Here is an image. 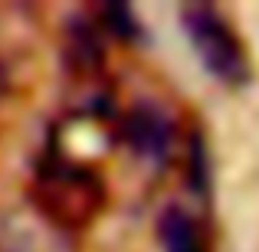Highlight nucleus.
Masks as SVG:
<instances>
[{
  "label": "nucleus",
  "mask_w": 259,
  "mask_h": 252,
  "mask_svg": "<svg viewBox=\"0 0 259 252\" xmlns=\"http://www.w3.org/2000/svg\"><path fill=\"white\" fill-rule=\"evenodd\" d=\"M4 92H7V66L0 63V95H4Z\"/></svg>",
  "instance_id": "423d86ee"
},
{
  "label": "nucleus",
  "mask_w": 259,
  "mask_h": 252,
  "mask_svg": "<svg viewBox=\"0 0 259 252\" xmlns=\"http://www.w3.org/2000/svg\"><path fill=\"white\" fill-rule=\"evenodd\" d=\"M102 20H95V23L102 26V30L115 33V36L121 39H135L138 36V20L132 17V10L128 7H105V10H99Z\"/></svg>",
  "instance_id": "39448f33"
},
{
  "label": "nucleus",
  "mask_w": 259,
  "mask_h": 252,
  "mask_svg": "<svg viewBox=\"0 0 259 252\" xmlns=\"http://www.w3.org/2000/svg\"><path fill=\"white\" fill-rule=\"evenodd\" d=\"M30 203L33 213L56 233H82L102 216L108 190L92 164L50 154L33 170Z\"/></svg>",
  "instance_id": "f257e3e1"
},
{
  "label": "nucleus",
  "mask_w": 259,
  "mask_h": 252,
  "mask_svg": "<svg viewBox=\"0 0 259 252\" xmlns=\"http://www.w3.org/2000/svg\"><path fill=\"white\" fill-rule=\"evenodd\" d=\"M121 138L141 161L164 164L174 151L177 128H174V118L158 102H135L121 118Z\"/></svg>",
  "instance_id": "7ed1b4c3"
},
{
  "label": "nucleus",
  "mask_w": 259,
  "mask_h": 252,
  "mask_svg": "<svg viewBox=\"0 0 259 252\" xmlns=\"http://www.w3.org/2000/svg\"><path fill=\"white\" fill-rule=\"evenodd\" d=\"M181 23H184V33H187L197 59L203 63V69L217 82L233 85V88L249 82L253 66H249L246 46H243V39L236 36L230 20L217 7H210V4L181 7Z\"/></svg>",
  "instance_id": "f03ea898"
},
{
  "label": "nucleus",
  "mask_w": 259,
  "mask_h": 252,
  "mask_svg": "<svg viewBox=\"0 0 259 252\" xmlns=\"http://www.w3.org/2000/svg\"><path fill=\"white\" fill-rule=\"evenodd\" d=\"M158 242L161 252H207L200 223L184 207H167L158 216Z\"/></svg>",
  "instance_id": "20e7f679"
}]
</instances>
